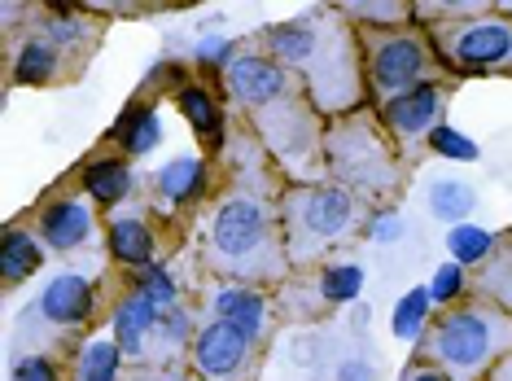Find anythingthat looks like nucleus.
Segmentation results:
<instances>
[{
	"label": "nucleus",
	"mask_w": 512,
	"mask_h": 381,
	"mask_svg": "<svg viewBox=\"0 0 512 381\" xmlns=\"http://www.w3.org/2000/svg\"><path fill=\"white\" fill-rule=\"evenodd\" d=\"M508 346H512V320L499 316V311H482V307L451 311L434 329V355L451 368V377H460V381L482 373Z\"/></svg>",
	"instance_id": "nucleus-1"
},
{
	"label": "nucleus",
	"mask_w": 512,
	"mask_h": 381,
	"mask_svg": "<svg viewBox=\"0 0 512 381\" xmlns=\"http://www.w3.org/2000/svg\"><path fill=\"white\" fill-rule=\"evenodd\" d=\"M442 53L469 71H512V22L469 18L456 27H438Z\"/></svg>",
	"instance_id": "nucleus-2"
},
{
	"label": "nucleus",
	"mask_w": 512,
	"mask_h": 381,
	"mask_svg": "<svg viewBox=\"0 0 512 381\" xmlns=\"http://www.w3.org/2000/svg\"><path fill=\"white\" fill-rule=\"evenodd\" d=\"M211 246L224 254L228 263H250L254 254L267 250V215L259 202L250 198H232L219 206L215 215V228H211Z\"/></svg>",
	"instance_id": "nucleus-3"
},
{
	"label": "nucleus",
	"mask_w": 512,
	"mask_h": 381,
	"mask_svg": "<svg viewBox=\"0 0 512 381\" xmlns=\"http://www.w3.org/2000/svg\"><path fill=\"white\" fill-rule=\"evenodd\" d=\"M355 215V202L346 189H302L289 198V233L307 237L311 246L337 237Z\"/></svg>",
	"instance_id": "nucleus-4"
},
{
	"label": "nucleus",
	"mask_w": 512,
	"mask_h": 381,
	"mask_svg": "<svg viewBox=\"0 0 512 381\" xmlns=\"http://www.w3.org/2000/svg\"><path fill=\"white\" fill-rule=\"evenodd\" d=\"M368 66H372V84L381 92H407L416 88V75L425 71V49L412 36H386L372 44Z\"/></svg>",
	"instance_id": "nucleus-5"
},
{
	"label": "nucleus",
	"mask_w": 512,
	"mask_h": 381,
	"mask_svg": "<svg viewBox=\"0 0 512 381\" xmlns=\"http://www.w3.org/2000/svg\"><path fill=\"white\" fill-rule=\"evenodd\" d=\"M246 355H250V338L241 329L224 325V320L206 325L193 338V360H197V368H202L206 377H232V373H241Z\"/></svg>",
	"instance_id": "nucleus-6"
},
{
	"label": "nucleus",
	"mask_w": 512,
	"mask_h": 381,
	"mask_svg": "<svg viewBox=\"0 0 512 381\" xmlns=\"http://www.w3.org/2000/svg\"><path fill=\"white\" fill-rule=\"evenodd\" d=\"M228 88L237 101H246L254 110H267L285 97L289 79L281 66L267 62V57H237V62L228 66Z\"/></svg>",
	"instance_id": "nucleus-7"
},
{
	"label": "nucleus",
	"mask_w": 512,
	"mask_h": 381,
	"mask_svg": "<svg viewBox=\"0 0 512 381\" xmlns=\"http://www.w3.org/2000/svg\"><path fill=\"white\" fill-rule=\"evenodd\" d=\"M438 110H442L438 88H434V84H416V88L399 92V97H394L390 106H386V123L394 127V132H407V136L425 132V127L434 132Z\"/></svg>",
	"instance_id": "nucleus-8"
},
{
	"label": "nucleus",
	"mask_w": 512,
	"mask_h": 381,
	"mask_svg": "<svg viewBox=\"0 0 512 381\" xmlns=\"http://www.w3.org/2000/svg\"><path fill=\"white\" fill-rule=\"evenodd\" d=\"M40 311L49 320H57V325H79L92 311V285L75 272L57 276V281H49V290L40 294Z\"/></svg>",
	"instance_id": "nucleus-9"
},
{
	"label": "nucleus",
	"mask_w": 512,
	"mask_h": 381,
	"mask_svg": "<svg viewBox=\"0 0 512 381\" xmlns=\"http://www.w3.org/2000/svg\"><path fill=\"white\" fill-rule=\"evenodd\" d=\"M40 233L44 241H49L53 250H75V246H84V241L92 237V215H88V206H79V202H57L44 211L40 219Z\"/></svg>",
	"instance_id": "nucleus-10"
},
{
	"label": "nucleus",
	"mask_w": 512,
	"mask_h": 381,
	"mask_svg": "<svg viewBox=\"0 0 512 381\" xmlns=\"http://www.w3.org/2000/svg\"><path fill=\"white\" fill-rule=\"evenodd\" d=\"M110 254L127 268H149L154 263V237L136 215H123L110 224Z\"/></svg>",
	"instance_id": "nucleus-11"
},
{
	"label": "nucleus",
	"mask_w": 512,
	"mask_h": 381,
	"mask_svg": "<svg viewBox=\"0 0 512 381\" xmlns=\"http://www.w3.org/2000/svg\"><path fill=\"white\" fill-rule=\"evenodd\" d=\"M154 316H158V307L149 303L145 294H132V298H123L119 311H114V342H119V351H141L145 346V333L154 329Z\"/></svg>",
	"instance_id": "nucleus-12"
},
{
	"label": "nucleus",
	"mask_w": 512,
	"mask_h": 381,
	"mask_svg": "<svg viewBox=\"0 0 512 381\" xmlns=\"http://www.w3.org/2000/svg\"><path fill=\"white\" fill-rule=\"evenodd\" d=\"M158 189H162V198H171V202H193V198H202V189H206V167H202V158H193V154L171 158V163L158 171Z\"/></svg>",
	"instance_id": "nucleus-13"
},
{
	"label": "nucleus",
	"mask_w": 512,
	"mask_h": 381,
	"mask_svg": "<svg viewBox=\"0 0 512 381\" xmlns=\"http://www.w3.org/2000/svg\"><path fill=\"white\" fill-rule=\"evenodd\" d=\"M114 141H119L127 154H149L158 141H162V123H158V114L149 110V106H132V110H123V119L114 123Z\"/></svg>",
	"instance_id": "nucleus-14"
},
{
	"label": "nucleus",
	"mask_w": 512,
	"mask_h": 381,
	"mask_svg": "<svg viewBox=\"0 0 512 381\" xmlns=\"http://www.w3.org/2000/svg\"><path fill=\"white\" fill-rule=\"evenodd\" d=\"M44 263V254H40V241L31 237V233H5V241H0V276H5L9 285L14 281H27L31 272H36Z\"/></svg>",
	"instance_id": "nucleus-15"
},
{
	"label": "nucleus",
	"mask_w": 512,
	"mask_h": 381,
	"mask_svg": "<svg viewBox=\"0 0 512 381\" xmlns=\"http://www.w3.org/2000/svg\"><path fill=\"white\" fill-rule=\"evenodd\" d=\"M84 189L101 206H114L132 193V171H127V163H119V158H101V163H92L84 171Z\"/></svg>",
	"instance_id": "nucleus-16"
},
{
	"label": "nucleus",
	"mask_w": 512,
	"mask_h": 381,
	"mask_svg": "<svg viewBox=\"0 0 512 381\" xmlns=\"http://www.w3.org/2000/svg\"><path fill=\"white\" fill-rule=\"evenodd\" d=\"M180 114L197 127V136H206V145L224 141V114H219V101L206 88H184L180 92Z\"/></svg>",
	"instance_id": "nucleus-17"
},
{
	"label": "nucleus",
	"mask_w": 512,
	"mask_h": 381,
	"mask_svg": "<svg viewBox=\"0 0 512 381\" xmlns=\"http://www.w3.org/2000/svg\"><path fill=\"white\" fill-rule=\"evenodd\" d=\"M215 311H219V320H224V325L241 329L246 338H254V333L263 329V298L254 290H224L215 298Z\"/></svg>",
	"instance_id": "nucleus-18"
},
{
	"label": "nucleus",
	"mask_w": 512,
	"mask_h": 381,
	"mask_svg": "<svg viewBox=\"0 0 512 381\" xmlns=\"http://www.w3.org/2000/svg\"><path fill=\"white\" fill-rule=\"evenodd\" d=\"M477 206V193L464 180H434L429 184V211H434L442 224H460Z\"/></svg>",
	"instance_id": "nucleus-19"
},
{
	"label": "nucleus",
	"mask_w": 512,
	"mask_h": 381,
	"mask_svg": "<svg viewBox=\"0 0 512 381\" xmlns=\"http://www.w3.org/2000/svg\"><path fill=\"white\" fill-rule=\"evenodd\" d=\"M495 246V237L486 233V228H477V224H456L447 233V250H451V263H486V254H491Z\"/></svg>",
	"instance_id": "nucleus-20"
},
{
	"label": "nucleus",
	"mask_w": 512,
	"mask_h": 381,
	"mask_svg": "<svg viewBox=\"0 0 512 381\" xmlns=\"http://www.w3.org/2000/svg\"><path fill=\"white\" fill-rule=\"evenodd\" d=\"M57 71V49L49 40H31V44H22V53H18V66H14V75H18V84H44Z\"/></svg>",
	"instance_id": "nucleus-21"
},
{
	"label": "nucleus",
	"mask_w": 512,
	"mask_h": 381,
	"mask_svg": "<svg viewBox=\"0 0 512 381\" xmlns=\"http://www.w3.org/2000/svg\"><path fill=\"white\" fill-rule=\"evenodd\" d=\"M119 377V342H88L79 355V381H114Z\"/></svg>",
	"instance_id": "nucleus-22"
},
{
	"label": "nucleus",
	"mask_w": 512,
	"mask_h": 381,
	"mask_svg": "<svg viewBox=\"0 0 512 381\" xmlns=\"http://www.w3.org/2000/svg\"><path fill=\"white\" fill-rule=\"evenodd\" d=\"M429 290H407L399 298V307H394V338H403V342H412L416 333H421L425 325V316H429Z\"/></svg>",
	"instance_id": "nucleus-23"
},
{
	"label": "nucleus",
	"mask_w": 512,
	"mask_h": 381,
	"mask_svg": "<svg viewBox=\"0 0 512 381\" xmlns=\"http://www.w3.org/2000/svg\"><path fill=\"white\" fill-rule=\"evenodd\" d=\"M359 290H364V272L355 263H337V268L320 276V294L329 303H351V298H359Z\"/></svg>",
	"instance_id": "nucleus-24"
},
{
	"label": "nucleus",
	"mask_w": 512,
	"mask_h": 381,
	"mask_svg": "<svg viewBox=\"0 0 512 381\" xmlns=\"http://www.w3.org/2000/svg\"><path fill=\"white\" fill-rule=\"evenodd\" d=\"M136 294H145L154 307H176V281H171V272L167 268H158V263H149V268H141V290Z\"/></svg>",
	"instance_id": "nucleus-25"
},
{
	"label": "nucleus",
	"mask_w": 512,
	"mask_h": 381,
	"mask_svg": "<svg viewBox=\"0 0 512 381\" xmlns=\"http://www.w3.org/2000/svg\"><path fill=\"white\" fill-rule=\"evenodd\" d=\"M429 141H434V149L442 158H456V163H473V158H477V145L469 141V136H460L456 127H434V132H429Z\"/></svg>",
	"instance_id": "nucleus-26"
},
{
	"label": "nucleus",
	"mask_w": 512,
	"mask_h": 381,
	"mask_svg": "<svg viewBox=\"0 0 512 381\" xmlns=\"http://www.w3.org/2000/svg\"><path fill=\"white\" fill-rule=\"evenodd\" d=\"M460 290H464V268L460 263H442L434 272V281H429V298H434V303H451Z\"/></svg>",
	"instance_id": "nucleus-27"
},
{
	"label": "nucleus",
	"mask_w": 512,
	"mask_h": 381,
	"mask_svg": "<svg viewBox=\"0 0 512 381\" xmlns=\"http://www.w3.org/2000/svg\"><path fill=\"white\" fill-rule=\"evenodd\" d=\"M197 62H202V66H232L237 57H232V44L228 40H202V49H197Z\"/></svg>",
	"instance_id": "nucleus-28"
},
{
	"label": "nucleus",
	"mask_w": 512,
	"mask_h": 381,
	"mask_svg": "<svg viewBox=\"0 0 512 381\" xmlns=\"http://www.w3.org/2000/svg\"><path fill=\"white\" fill-rule=\"evenodd\" d=\"M14 381H57V368L49 364V360H22L18 364V373H14Z\"/></svg>",
	"instance_id": "nucleus-29"
},
{
	"label": "nucleus",
	"mask_w": 512,
	"mask_h": 381,
	"mask_svg": "<svg viewBox=\"0 0 512 381\" xmlns=\"http://www.w3.org/2000/svg\"><path fill=\"white\" fill-rule=\"evenodd\" d=\"M368 237L372 241H399L403 237V219L399 215H377L372 219V228H368Z\"/></svg>",
	"instance_id": "nucleus-30"
},
{
	"label": "nucleus",
	"mask_w": 512,
	"mask_h": 381,
	"mask_svg": "<svg viewBox=\"0 0 512 381\" xmlns=\"http://www.w3.org/2000/svg\"><path fill=\"white\" fill-rule=\"evenodd\" d=\"M162 333H167L171 342H180L184 333H189V316H184L180 307H171V311H167V320H162Z\"/></svg>",
	"instance_id": "nucleus-31"
},
{
	"label": "nucleus",
	"mask_w": 512,
	"mask_h": 381,
	"mask_svg": "<svg viewBox=\"0 0 512 381\" xmlns=\"http://www.w3.org/2000/svg\"><path fill=\"white\" fill-rule=\"evenodd\" d=\"M49 31H53V40H66V44H75L79 36H84V27H79L75 18H53Z\"/></svg>",
	"instance_id": "nucleus-32"
},
{
	"label": "nucleus",
	"mask_w": 512,
	"mask_h": 381,
	"mask_svg": "<svg viewBox=\"0 0 512 381\" xmlns=\"http://www.w3.org/2000/svg\"><path fill=\"white\" fill-rule=\"evenodd\" d=\"M337 381H377V377H372V368L364 360H351V364L337 368Z\"/></svg>",
	"instance_id": "nucleus-33"
},
{
	"label": "nucleus",
	"mask_w": 512,
	"mask_h": 381,
	"mask_svg": "<svg viewBox=\"0 0 512 381\" xmlns=\"http://www.w3.org/2000/svg\"><path fill=\"white\" fill-rule=\"evenodd\" d=\"M491 290L512 307V263H508V268H499V272H491Z\"/></svg>",
	"instance_id": "nucleus-34"
},
{
	"label": "nucleus",
	"mask_w": 512,
	"mask_h": 381,
	"mask_svg": "<svg viewBox=\"0 0 512 381\" xmlns=\"http://www.w3.org/2000/svg\"><path fill=\"white\" fill-rule=\"evenodd\" d=\"M407 381H447V377H442V373H412Z\"/></svg>",
	"instance_id": "nucleus-35"
}]
</instances>
